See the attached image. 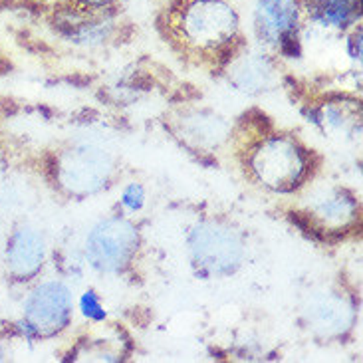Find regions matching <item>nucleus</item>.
I'll return each mask as SVG.
<instances>
[{
	"label": "nucleus",
	"mask_w": 363,
	"mask_h": 363,
	"mask_svg": "<svg viewBox=\"0 0 363 363\" xmlns=\"http://www.w3.org/2000/svg\"><path fill=\"white\" fill-rule=\"evenodd\" d=\"M84 308H86V314L94 315V318H101V312H98L99 306L98 302L94 300V296L88 294L86 298H84Z\"/></svg>",
	"instance_id": "obj_1"
}]
</instances>
